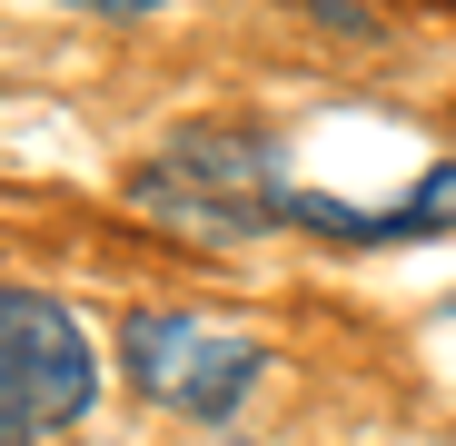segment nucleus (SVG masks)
<instances>
[{
	"label": "nucleus",
	"mask_w": 456,
	"mask_h": 446,
	"mask_svg": "<svg viewBox=\"0 0 456 446\" xmlns=\"http://www.w3.org/2000/svg\"><path fill=\"white\" fill-rule=\"evenodd\" d=\"M69 11H100V20H159L169 0H69Z\"/></svg>",
	"instance_id": "nucleus-5"
},
{
	"label": "nucleus",
	"mask_w": 456,
	"mask_h": 446,
	"mask_svg": "<svg viewBox=\"0 0 456 446\" xmlns=\"http://www.w3.org/2000/svg\"><path fill=\"white\" fill-rule=\"evenodd\" d=\"M0 446H30V436H20V426H0Z\"/></svg>",
	"instance_id": "nucleus-6"
},
{
	"label": "nucleus",
	"mask_w": 456,
	"mask_h": 446,
	"mask_svg": "<svg viewBox=\"0 0 456 446\" xmlns=\"http://www.w3.org/2000/svg\"><path fill=\"white\" fill-rule=\"evenodd\" d=\"M119 367L149 407H169L189 426H239V407L268 387V337L189 318V308H129L119 318Z\"/></svg>",
	"instance_id": "nucleus-2"
},
{
	"label": "nucleus",
	"mask_w": 456,
	"mask_h": 446,
	"mask_svg": "<svg viewBox=\"0 0 456 446\" xmlns=\"http://www.w3.org/2000/svg\"><path fill=\"white\" fill-rule=\"evenodd\" d=\"M278 149L258 129H189L179 149H159L139 179H129V208L139 218H159V229H189V239H258L278 229Z\"/></svg>",
	"instance_id": "nucleus-1"
},
{
	"label": "nucleus",
	"mask_w": 456,
	"mask_h": 446,
	"mask_svg": "<svg viewBox=\"0 0 456 446\" xmlns=\"http://www.w3.org/2000/svg\"><path fill=\"white\" fill-rule=\"evenodd\" d=\"M297 11H318V20L347 30V40H377V11H367V0H297Z\"/></svg>",
	"instance_id": "nucleus-4"
},
{
	"label": "nucleus",
	"mask_w": 456,
	"mask_h": 446,
	"mask_svg": "<svg viewBox=\"0 0 456 446\" xmlns=\"http://www.w3.org/2000/svg\"><path fill=\"white\" fill-rule=\"evenodd\" d=\"M90 407H100L90 328L50 288H0V426H20L40 446L50 426H80Z\"/></svg>",
	"instance_id": "nucleus-3"
}]
</instances>
